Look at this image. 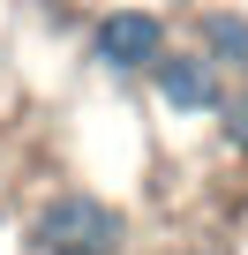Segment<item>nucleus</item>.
I'll return each mask as SVG.
<instances>
[{
	"mask_svg": "<svg viewBox=\"0 0 248 255\" xmlns=\"http://www.w3.org/2000/svg\"><path fill=\"white\" fill-rule=\"evenodd\" d=\"M151 98H158L173 120H196V113L218 120V105H226V75H218L203 53H173V45H166V60L151 68Z\"/></svg>",
	"mask_w": 248,
	"mask_h": 255,
	"instance_id": "nucleus-3",
	"label": "nucleus"
},
{
	"mask_svg": "<svg viewBox=\"0 0 248 255\" xmlns=\"http://www.w3.org/2000/svg\"><path fill=\"white\" fill-rule=\"evenodd\" d=\"M90 60L113 75V83H128V75H151L166 60V15L158 8H105L90 23Z\"/></svg>",
	"mask_w": 248,
	"mask_h": 255,
	"instance_id": "nucleus-2",
	"label": "nucleus"
},
{
	"mask_svg": "<svg viewBox=\"0 0 248 255\" xmlns=\"http://www.w3.org/2000/svg\"><path fill=\"white\" fill-rule=\"evenodd\" d=\"M188 53H203L218 75H241V83H248V8H203Z\"/></svg>",
	"mask_w": 248,
	"mask_h": 255,
	"instance_id": "nucleus-4",
	"label": "nucleus"
},
{
	"mask_svg": "<svg viewBox=\"0 0 248 255\" xmlns=\"http://www.w3.org/2000/svg\"><path fill=\"white\" fill-rule=\"evenodd\" d=\"M128 210L98 188H53L23 218V255H128Z\"/></svg>",
	"mask_w": 248,
	"mask_h": 255,
	"instance_id": "nucleus-1",
	"label": "nucleus"
},
{
	"mask_svg": "<svg viewBox=\"0 0 248 255\" xmlns=\"http://www.w3.org/2000/svg\"><path fill=\"white\" fill-rule=\"evenodd\" d=\"M218 143H226L233 158H248V83L226 90V105H218Z\"/></svg>",
	"mask_w": 248,
	"mask_h": 255,
	"instance_id": "nucleus-5",
	"label": "nucleus"
}]
</instances>
